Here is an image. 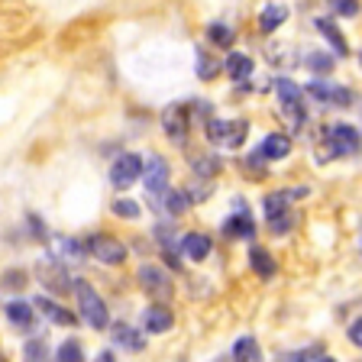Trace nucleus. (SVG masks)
<instances>
[{"mask_svg": "<svg viewBox=\"0 0 362 362\" xmlns=\"http://www.w3.org/2000/svg\"><path fill=\"white\" fill-rule=\"evenodd\" d=\"M191 168H194L197 175H204V178H211V175H217V172H220V165H217V158H214V156L194 158V162H191Z\"/></svg>", "mask_w": 362, "mask_h": 362, "instance_id": "32", "label": "nucleus"}, {"mask_svg": "<svg viewBox=\"0 0 362 362\" xmlns=\"http://www.w3.org/2000/svg\"><path fill=\"white\" fill-rule=\"evenodd\" d=\"M143 324H146V330L149 333H168L172 330V324H175V317H172V310H168L165 304H152V308L143 314Z\"/></svg>", "mask_w": 362, "mask_h": 362, "instance_id": "10", "label": "nucleus"}, {"mask_svg": "<svg viewBox=\"0 0 362 362\" xmlns=\"http://www.w3.org/2000/svg\"><path fill=\"white\" fill-rule=\"evenodd\" d=\"M59 362H84V349L78 339H65L59 346Z\"/></svg>", "mask_w": 362, "mask_h": 362, "instance_id": "27", "label": "nucleus"}, {"mask_svg": "<svg viewBox=\"0 0 362 362\" xmlns=\"http://www.w3.org/2000/svg\"><path fill=\"white\" fill-rule=\"evenodd\" d=\"M94 259H100L104 265H120L127 259V246L120 240H113V236H90L88 246H84Z\"/></svg>", "mask_w": 362, "mask_h": 362, "instance_id": "4", "label": "nucleus"}, {"mask_svg": "<svg viewBox=\"0 0 362 362\" xmlns=\"http://www.w3.org/2000/svg\"><path fill=\"white\" fill-rule=\"evenodd\" d=\"M94 362H117V356L107 353V349H104V353H98V359H94Z\"/></svg>", "mask_w": 362, "mask_h": 362, "instance_id": "40", "label": "nucleus"}, {"mask_svg": "<svg viewBox=\"0 0 362 362\" xmlns=\"http://www.w3.org/2000/svg\"><path fill=\"white\" fill-rule=\"evenodd\" d=\"M317 356H320V346H310V349H298V353L279 356V362H314Z\"/></svg>", "mask_w": 362, "mask_h": 362, "instance_id": "33", "label": "nucleus"}, {"mask_svg": "<svg viewBox=\"0 0 362 362\" xmlns=\"http://www.w3.org/2000/svg\"><path fill=\"white\" fill-rule=\"evenodd\" d=\"M226 75L233 78V81H246V78L252 75V59L243 52H233L226 59Z\"/></svg>", "mask_w": 362, "mask_h": 362, "instance_id": "19", "label": "nucleus"}, {"mask_svg": "<svg viewBox=\"0 0 362 362\" xmlns=\"http://www.w3.org/2000/svg\"><path fill=\"white\" fill-rule=\"evenodd\" d=\"M7 317H10V324L20 327V330H33V327H36L33 308H30L26 301H10V304H7Z\"/></svg>", "mask_w": 362, "mask_h": 362, "instance_id": "13", "label": "nucleus"}, {"mask_svg": "<svg viewBox=\"0 0 362 362\" xmlns=\"http://www.w3.org/2000/svg\"><path fill=\"white\" fill-rule=\"evenodd\" d=\"M223 233L226 236H240V240H252L256 236V223L249 214H233V217L223 223Z\"/></svg>", "mask_w": 362, "mask_h": 362, "instance_id": "12", "label": "nucleus"}, {"mask_svg": "<svg viewBox=\"0 0 362 362\" xmlns=\"http://www.w3.org/2000/svg\"><path fill=\"white\" fill-rule=\"evenodd\" d=\"M275 94H279L281 104H294V100H301V88L294 81H288V78H279L275 81Z\"/></svg>", "mask_w": 362, "mask_h": 362, "instance_id": "25", "label": "nucleus"}, {"mask_svg": "<svg viewBox=\"0 0 362 362\" xmlns=\"http://www.w3.org/2000/svg\"><path fill=\"white\" fill-rule=\"evenodd\" d=\"M23 281H26V275H23V272H10L7 279H4V285H20L23 288Z\"/></svg>", "mask_w": 362, "mask_h": 362, "instance_id": "39", "label": "nucleus"}, {"mask_svg": "<svg viewBox=\"0 0 362 362\" xmlns=\"http://www.w3.org/2000/svg\"><path fill=\"white\" fill-rule=\"evenodd\" d=\"M113 214H117V217H123V220H136V217H139V204L129 201V197H120V201L113 204Z\"/></svg>", "mask_w": 362, "mask_h": 362, "instance_id": "30", "label": "nucleus"}, {"mask_svg": "<svg viewBox=\"0 0 362 362\" xmlns=\"http://www.w3.org/2000/svg\"><path fill=\"white\" fill-rule=\"evenodd\" d=\"M136 279H139V285H143L146 291L156 294V298H162V301L172 294V279H168L158 265H149V262L139 265V275H136Z\"/></svg>", "mask_w": 362, "mask_h": 362, "instance_id": "6", "label": "nucleus"}, {"mask_svg": "<svg viewBox=\"0 0 362 362\" xmlns=\"http://www.w3.org/2000/svg\"><path fill=\"white\" fill-rule=\"evenodd\" d=\"M36 275H39V281H42L49 291H59V294L71 291V279L65 275V265H59V262H39Z\"/></svg>", "mask_w": 362, "mask_h": 362, "instance_id": "8", "label": "nucleus"}, {"mask_svg": "<svg viewBox=\"0 0 362 362\" xmlns=\"http://www.w3.org/2000/svg\"><path fill=\"white\" fill-rule=\"evenodd\" d=\"M317 362H337V359H330V356H317Z\"/></svg>", "mask_w": 362, "mask_h": 362, "instance_id": "41", "label": "nucleus"}, {"mask_svg": "<svg viewBox=\"0 0 362 362\" xmlns=\"http://www.w3.org/2000/svg\"><path fill=\"white\" fill-rule=\"evenodd\" d=\"M226 129H230V120H207V139L211 143H223Z\"/></svg>", "mask_w": 362, "mask_h": 362, "instance_id": "34", "label": "nucleus"}, {"mask_svg": "<svg viewBox=\"0 0 362 362\" xmlns=\"http://www.w3.org/2000/svg\"><path fill=\"white\" fill-rule=\"evenodd\" d=\"M23 362H52L45 339H30V343L23 346Z\"/></svg>", "mask_w": 362, "mask_h": 362, "instance_id": "23", "label": "nucleus"}, {"mask_svg": "<svg viewBox=\"0 0 362 362\" xmlns=\"http://www.w3.org/2000/svg\"><path fill=\"white\" fill-rule=\"evenodd\" d=\"M285 20H288L285 4H269V7L262 10V16H259V26H262V33H275Z\"/></svg>", "mask_w": 362, "mask_h": 362, "instance_id": "16", "label": "nucleus"}, {"mask_svg": "<svg viewBox=\"0 0 362 362\" xmlns=\"http://www.w3.org/2000/svg\"><path fill=\"white\" fill-rule=\"evenodd\" d=\"M349 339H353L356 346H359V343H362V320H359V317H356V324L349 327Z\"/></svg>", "mask_w": 362, "mask_h": 362, "instance_id": "38", "label": "nucleus"}, {"mask_svg": "<svg viewBox=\"0 0 362 362\" xmlns=\"http://www.w3.org/2000/svg\"><path fill=\"white\" fill-rule=\"evenodd\" d=\"M71 288H75V298H78V308H81L84 324L94 327V330H104V327L110 324V314H107V304L98 298V291H94L84 279H75Z\"/></svg>", "mask_w": 362, "mask_h": 362, "instance_id": "1", "label": "nucleus"}, {"mask_svg": "<svg viewBox=\"0 0 362 362\" xmlns=\"http://www.w3.org/2000/svg\"><path fill=\"white\" fill-rule=\"evenodd\" d=\"M320 156H330V158H339V156H359V129L356 127H346V123H337L324 133V152Z\"/></svg>", "mask_w": 362, "mask_h": 362, "instance_id": "2", "label": "nucleus"}, {"mask_svg": "<svg viewBox=\"0 0 362 362\" xmlns=\"http://www.w3.org/2000/svg\"><path fill=\"white\" fill-rule=\"evenodd\" d=\"M139 172H143V158L133 156V152H123L110 168V181L117 185V188H129V185L139 178Z\"/></svg>", "mask_w": 362, "mask_h": 362, "instance_id": "5", "label": "nucleus"}, {"mask_svg": "<svg viewBox=\"0 0 362 362\" xmlns=\"http://www.w3.org/2000/svg\"><path fill=\"white\" fill-rule=\"evenodd\" d=\"M207 36H211V42L220 45V49L233 45V30H230L226 23H211V26H207Z\"/></svg>", "mask_w": 362, "mask_h": 362, "instance_id": "24", "label": "nucleus"}, {"mask_svg": "<svg viewBox=\"0 0 362 362\" xmlns=\"http://www.w3.org/2000/svg\"><path fill=\"white\" fill-rule=\"evenodd\" d=\"M246 120H230V129H226V139L223 143L230 146V149H236V146H243V139H246Z\"/></svg>", "mask_w": 362, "mask_h": 362, "instance_id": "28", "label": "nucleus"}, {"mask_svg": "<svg viewBox=\"0 0 362 362\" xmlns=\"http://www.w3.org/2000/svg\"><path fill=\"white\" fill-rule=\"evenodd\" d=\"M308 68L310 71H317V75H327V71H333V59L327 52H310L308 55Z\"/></svg>", "mask_w": 362, "mask_h": 362, "instance_id": "29", "label": "nucleus"}, {"mask_svg": "<svg viewBox=\"0 0 362 362\" xmlns=\"http://www.w3.org/2000/svg\"><path fill=\"white\" fill-rule=\"evenodd\" d=\"M0 362H4V359H0Z\"/></svg>", "mask_w": 362, "mask_h": 362, "instance_id": "42", "label": "nucleus"}, {"mask_svg": "<svg viewBox=\"0 0 362 362\" xmlns=\"http://www.w3.org/2000/svg\"><path fill=\"white\" fill-rule=\"evenodd\" d=\"M162 127H165L172 143H185V139H188V110L181 104L165 107V110H162Z\"/></svg>", "mask_w": 362, "mask_h": 362, "instance_id": "7", "label": "nucleus"}, {"mask_svg": "<svg viewBox=\"0 0 362 362\" xmlns=\"http://www.w3.org/2000/svg\"><path fill=\"white\" fill-rule=\"evenodd\" d=\"M339 16H356L359 13V0H327Z\"/></svg>", "mask_w": 362, "mask_h": 362, "instance_id": "35", "label": "nucleus"}, {"mask_svg": "<svg viewBox=\"0 0 362 362\" xmlns=\"http://www.w3.org/2000/svg\"><path fill=\"white\" fill-rule=\"evenodd\" d=\"M291 223H294V217H291V214H285V217L272 220V230H275V233H288V230H291Z\"/></svg>", "mask_w": 362, "mask_h": 362, "instance_id": "37", "label": "nucleus"}, {"mask_svg": "<svg viewBox=\"0 0 362 362\" xmlns=\"http://www.w3.org/2000/svg\"><path fill=\"white\" fill-rule=\"evenodd\" d=\"M288 152H291V139H288L285 133H272V136H265V143H262V149H259V156H265V158H285Z\"/></svg>", "mask_w": 362, "mask_h": 362, "instance_id": "15", "label": "nucleus"}, {"mask_svg": "<svg viewBox=\"0 0 362 362\" xmlns=\"http://www.w3.org/2000/svg\"><path fill=\"white\" fill-rule=\"evenodd\" d=\"M317 30L324 33V39L333 45V52H337V55H349V45H346V39H343V33H339L330 20H317Z\"/></svg>", "mask_w": 362, "mask_h": 362, "instance_id": "21", "label": "nucleus"}, {"mask_svg": "<svg viewBox=\"0 0 362 362\" xmlns=\"http://www.w3.org/2000/svg\"><path fill=\"white\" fill-rule=\"evenodd\" d=\"M36 308L42 310L49 320H55V324H71V320H75V317H71V310L59 308V304H55L52 298H45V294H39V298H36Z\"/></svg>", "mask_w": 362, "mask_h": 362, "instance_id": "20", "label": "nucleus"}, {"mask_svg": "<svg viewBox=\"0 0 362 362\" xmlns=\"http://www.w3.org/2000/svg\"><path fill=\"white\" fill-rule=\"evenodd\" d=\"M288 201H291V194H288V191H279V194L265 197V214H269V220L285 217V214H288Z\"/></svg>", "mask_w": 362, "mask_h": 362, "instance_id": "22", "label": "nucleus"}, {"mask_svg": "<svg viewBox=\"0 0 362 362\" xmlns=\"http://www.w3.org/2000/svg\"><path fill=\"white\" fill-rule=\"evenodd\" d=\"M165 207H168V214L181 217V214H188L191 201H188V194H185V191H168V194H165Z\"/></svg>", "mask_w": 362, "mask_h": 362, "instance_id": "26", "label": "nucleus"}, {"mask_svg": "<svg viewBox=\"0 0 362 362\" xmlns=\"http://www.w3.org/2000/svg\"><path fill=\"white\" fill-rule=\"evenodd\" d=\"M308 94H314V98L324 100V104H339V107H349V104H353V94H349L346 88H339V84L314 81V84H308Z\"/></svg>", "mask_w": 362, "mask_h": 362, "instance_id": "9", "label": "nucleus"}, {"mask_svg": "<svg viewBox=\"0 0 362 362\" xmlns=\"http://www.w3.org/2000/svg\"><path fill=\"white\" fill-rule=\"evenodd\" d=\"M217 71H220V65L211 59V55L197 52V75H201V78H207V81H211V78H217Z\"/></svg>", "mask_w": 362, "mask_h": 362, "instance_id": "31", "label": "nucleus"}, {"mask_svg": "<svg viewBox=\"0 0 362 362\" xmlns=\"http://www.w3.org/2000/svg\"><path fill=\"white\" fill-rule=\"evenodd\" d=\"M181 246H185V252H188V259H194V262H201V259L211 256V236H204V233H188L185 240H181Z\"/></svg>", "mask_w": 362, "mask_h": 362, "instance_id": "11", "label": "nucleus"}, {"mask_svg": "<svg viewBox=\"0 0 362 362\" xmlns=\"http://www.w3.org/2000/svg\"><path fill=\"white\" fill-rule=\"evenodd\" d=\"M249 265H252V272H256L259 279H272V275H275V259H272V252L262 249V246H252V252H249Z\"/></svg>", "mask_w": 362, "mask_h": 362, "instance_id": "14", "label": "nucleus"}, {"mask_svg": "<svg viewBox=\"0 0 362 362\" xmlns=\"http://www.w3.org/2000/svg\"><path fill=\"white\" fill-rule=\"evenodd\" d=\"M185 194H188L191 204H194V201H207V197H211V185H207V181H201V185H191V191H185Z\"/></svg>", "mask_w": 362, "mask_h": 362, "instance_id": "36", "label": "nucleus"}, {"mask_svg": "<svg viewBox=\"0 0 362 362\" xmlns=\"http://www.w3.org/2000/svg\"><path fill=\"white\" fill-rule=\"evenodd\" d=\"M143 181H146V191H149L152 197H162L168 188V162L162 156H149L143 162Z\"/></svg>", "mask_w": 362, "mask_h": 362, "instance_id": "3", "label": "nucleus"}, {"mask_svg": "<svg viewBox=\"0 0 362 362\" xmlns=\"http://www.w3.org/2000/svg\"><path fill=\"white\" fill-rule=\"evenodd\" d=\"M233 362H262V349H259L256 339H252V337L236 339V346H233Z\"/></svg>", "mask_w": 362, "mask_h": 362, "instance_id": "18", "label": "nucleus"}, {"mask_svg": "<svg viewBox=\"0 0 362 362\" xmlns=\"http://www.w3.org/2000/svg\"><path fill=\"white\" fill-rule=\"evenodd\" d=\"M113 343H120V346L133 349V353H139V349L146 346V339L139 337L129 324H113Z\"/></svg>", "mask_w": 362, "mask_h": 362, "instance_id": "17", "label": "nucleus"}]
</instances>
